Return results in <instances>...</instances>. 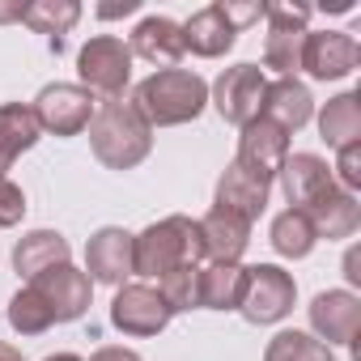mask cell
<instances>
[{"label":"cell","instance_id":"obj_10","mask_svg":"<svg viewBox=\"0 0 361 361\" xmlns=\"http://www.w3.org/2000/svg\"><path fill=\"white\" fill-rule=\"evenodd\" d=\"M285 157H289V132H281L272 119H251L247 128H243V136H238V166L243 170H251V174H259L264 183H272V178L281 174V166H285Z\"/></svg>","mask_w":361,"mask_h":361},{"label":"cell","instance_id":"obj_15","mask_svg":"<svg viewBox=\"0 0 361 361\" xmlns=\"http://www.w3.org/2000/svg\"><path fill=\"white\" fill-rule=\"evenodd\" d=\"M196 226H200V247H204V255L213 264H238L243 259V251L251 243V221H243L238 213L213 204V213L204 221H196Z\"/></svg>","mask_w":361,"mask_h":361},{"label":"cell","instance_id":"obj_41","mask_svg":"<svg viewBox=\"0 0 361 361\" xmlns=\"http://www.w3.org/2000/svg\"><path fill=\"white\" fill-rule=\"evenodd\" d=\"M43 361H81L77 353H56V357H43Z\"/></svg>","mask_w":361,"mask_h":361},{"label":"cell","instance_id":"obj_37","mask_svg":"<svg viewBox=\"0 0 361 361\" xmlns=\"http://www.w3.org/2000/svg\"><path fill=\"white\" fill-rule=\"evenodd\" d=\"M344 276H348L353 285H361V255H357V251L344 255Z\"/></svg>","mask_w":361,"mask_h":361},{"label":"cell","instance_id":"obj_34","mask_svg":"<svg viewBox=\"0 0 361 361\" xmlns=\"http://www.w3.org/2000/svg\"><path fill=\"white\" fill-rule=\"evenodd\" d=\"M221 9H226V18H230L234 30H238V26H251V22L264 18V5H221Z\"/></svg>","mask_w":361,"mask_h":361},{"label":"cell","instance_id":"obj_4","mask_svg":"<svg viewBox=\"0 0 361 361\" xmlns=\"http://www.w3.org/2000/svg\"><path fill=\"white\" fill-rule=\"evenodd\" d=\"M77 73H81V85L90 94H102V98H123L128 90V77H132V51L123 39L115 35H98L81 47L77 56Z\"/></svg>","mask_w":361,"mask_h":361},{"label":"cell","instance_id":"obj_22","mask_svg":"<svg viewBox=\"0 0 361 361\" xmlns=\"http://www.w3.org/2000/svg\"><path fill=\"white\" fill-rule=\"evenodd\" d=\"M243 293H247V268L243 264H209V268H200V306L238 310Z\"/></svg>","mask_w":361,"mask_h":361},{"label":"cell","instance_id":"obj_29","mask_svg":"<svg viewBox=\"0 0 361 361\" xmlns=\"http://www.w3.org/2000/svg\"><path fill=\"white\" fill-rule=\"evenodd\" d=\"M157 293H161V302L170 306V314L200 306V264H183V268L166 272V276L157 281Z\"/></svg>","mask_w":361,"mask_h":361},{"label":"cell","instance_id":"obj_6","mask_svg":"<svg viewBox=\"0 0 361 361\" xmlns=\"http://www.w3.org/2000/svg\"><path fill=\"white\" fill-rule=\"evenodd\" d=\"M264 90H268V77L264 68L255 64H234L217 77L213 85V106L226 123L234 128H247L251 119H259V106H264Z\"/></svg>","mask_w":361,"mask_h":361},{"label":"cell","instance_id":"obj_5","mask_svg":"<svg viewBox=\"0 0 361 361\" xmlns=\"http://www.w3.org/2000/svg\"><path fill=\"white\" fill-rule=\"evenodd\" d=\"M293 298H298V285L285 268L276 264H255L247 268V293H243V319L264 327V323H281L289 310H293Z\"/></svg>","mask_w":361,"mask_h":361},{"label":"cell","instance_id":"obj_38","mask_svg":"<svg viewBox=\"0 0 361 361\" xmlns=\"http://www.w3.org/2000/svg\"><path fill=\"white\" fill-rule=\"evenodd\" d=\"M26 5H0V22H22Z\"/></svg>","mask_w":361,"mask_h":361},{"label":"cell","instance_id":"obj_31","mask_svg":"<svg viewBox=\"0 0 361 361\" xmlns=\"http://www.w3.org/2000/svg\"><path fill=\"white\" fill-rule=\"evenodd\" d=\"M26 217V192L13 178H0V230H9Z\"/></svg>","mask_w":361,"mask_h":361},{"label":"cell","instance_id":"obj_30","mask_svg":"<svg viewBox=\"0 0 361 361\" xmlns=\"http://www.w3.org/2000/svg\"><path fill=\"white\" fill-rule=\"evenodd\" d=\"M9 323H13V331H18V336H43L56 319H51L47 302L26 285V289H18V298L9 302Z\"/></svg>","mask_w":361,"mask_h":361},{"label":"cell","instance_id":"obj_1","mask_svg":"<svg viewBox=\"0 0 361 361\" xmlns=\"http://www.w3.org/2000/svg\"><path fill=\"white\" fill-rule=\"evenodd\" d=\"M204 102H209V85L192 68H161V73L145 77L132 98V106L140 111V119L149 128L192 123V119H200Z\"/></svg>","mask_w":361,"mask_h":361},{"label":"cell","instance_id":"obj_2","mask_svg":"<svg viewBox=\"0 0 361 361\" xmlns=\"http://www.w3.org/2000/svg\"><path fill=\"white\" fill-rule=\"evenodd\" d=\"M90 145L94 157L111 170H132L153 149V128L140 119V111L123 98H106L90 119Z\"/></svg>","mask_w":361,"mask_h":361},{"label":"cell","instance_id":"obj_19","mask_svg":"<svg viewBox=\"0 0 361 361\" xmlns=\"http://www.w3.org/2000/svg\"><path fill=\"white\" fill-rule=\"evenodd\" d=\"M132 56L149 60V64H166L174 68L178 60H183V26L170 22V18H145L136 30H132V43H128Z\"/></svg>","mask_w":361,"mask_h":361},{"label":"cell","instance_id":"obj_33","mask_svg":"<svg viewBox=\"0 0 361 361\" xmlns=\"http://www.w3.org/2000/svg\"><path fill=\"white\" fill-rule=\"evenodd\" d=\"M264 18L272 22V26H302L306 30V22H310V9L306 5H264Z\"/></svg>","mask_w":361,"mask_h":361},{"label":"cell","instance_id":"obj_40","mask_svg":"<svg viewBox=\"0 0 361 361\" xmlns=\"http://www.w3.org/2000/svg\"><path fill=\"white\" fill-rule=\"evenodd\" d=\"M9 166H13V153H9L5 145H0V178H5V170H9Z\"/></svg>","mask_w":361,"mask_h":361},{"label":"cell","instance_id":"obj_13","mask_svg":"<svg viewBox=\"0 0 361 361\" xmlns=\"http://www.w3.org/2000/svg\"><path fill=\"white\" fill-rule=\"evenodd\" d=\"M310 327L327 344H353L361 327V298L348 289H327L310 302Z\"/></svg>","mask_w":361,"mask_h":361},{"label":"cell","instance_id":"obj_26","mask_svg":"<svg viewBox=\"0 0 361 361\" xmlns=\"http://www.w3.org/2000/svg\"><path fill=\"white\" fill-rule=\"evenodd\" d=\"M81 18V5L77 0H35V5H26L22 22L39 35H51V43L60 47V35H68Z\"/></svg>","mask_w":361,"mask_h":361},{"label":"cell","instance_id":"obj_14","mask_svg":"<svg viewBox=\"0 0 361 361\" xmlns=\"http://www.w3.org/2000/svg\"><path fill=\"white\" fill-rule=\"evenodd\" d=\"M281 188H285L289 209H306L323 192L336 188V178H331V170L319 153H289L285 166H281Z\"/></svg>","mask_w":361,"mask_h":361},{"label":"cell","instance_id":"obj_27","mask_svg":"<svg viewBox=\"0 0 361 361\" xmlns=\"http://www.w3.org/2000/svg\"><path fill=\"white\" fill-rule=\"evenodd\" d=\"M302 43H306L302 26H272L264 43V64L276 68L281 77H293L302 68Z\"/></svg>","mask_w":361,"mask_h":361},{"label":"cell","instance_id":"obj_17","mask_svg":"<svg viewBox=\"0 0 361 361\" xmlns=\"http://www.w3.org/2000/svg\"><path fill=\"white\" fill-rule=\"evenodd\" d=\"M259 115L272 119L281 132H298V128L310 123V115H314V98H310V90H306L298 77H276V81H268V90H264V106H259Z\"/></svg>","mask_w":361,"mask_h":361},{"label":"cell","instance_id":"obj_11","mask_svg":"<svg viewBox=\"0 0 361 361\" xmlns=\"http://www.w3.org/2000/svg\"><path fill=\"white\" fill-rule=\"evenodd\" d=\"M357 64H361V47L344 30H319V35H306L302 43V68L314 81H340Z\"/></svg>","mask_w":361,"mask_h":361},{"label":"cell","instance_id":"obj_28","mask_svg":"<svg viewBox=\"0 0 361 361\" xmlns=\"http://www.w3.org/2000/svg\"><path fill=\"white\" fill-rule=\"evenodd\" d=\"M264 361H336V357L310 331H276L264 348Z\"/></svg>","mask_w":361,"mask_h":361},{"label":"cell","instance_id":"obj_12","mask_svg":"<svg viewBox=\"0 0 361 361\" xmlns=\"http://www.w3.org/2000/svg\"><path fill=\"white\" fill-rule=\"evenodd\" d=\"M85 276L102 285H128L132 272V234L119 226H102L85 243Z\"/></svg>","mask_w":361,"mask_h":361},{"label":"cell","instance_id":"obj_36","mask_svg":"<svg viewBox=\"0 0 361 361\" xmlns=\"http://www.w3.org/2000/svg\"><path fill=\"white\" fill-rule=\"evenodd\" d=\"M140 9V0H119V5H98V18H128V13H136Z\"/></svg>","mask_w":361,"mask_h":361},{"label":"cell","instance_id":"obj_7","mask_svg":"<svg viewBox=\"0 0 361 361\" xmlns=\"http://www.w3.org/2000/svg\"><path fill=\"white\" fill-rule=\"evenodd\" d=\"M35 115H39V128H43V132L77 136V132H85L90 119H94V94H90L85 85H68V81L43 85L39 98H35Z\"/></svg>","mask_w":361,"mask_h":361},{"label":"cell","instance_id":"obj_3","mask_svg":"<svg viewBox=\"0 0 361 361\" xmlns=\"http://www.w3.org/2000/svg\"><path fill=\"white\" fill-rule=\"evenodd\" d=\"M204 255L200 247V226L183 213H174V217H161L153 221L149 230L132 234V272L136 276H153L161 281L166 272L174 268H183V264H196Z\"/></svg>","mask_w":361,"mask_h":361},{"label":"cell","instance_id":"obj_20","mask_svg":"<svg viewBox=\"0 0 361 361\" xmlns=\"http://www.w3.org/2000/svg\"><path fill=\"white\" fill-rule=\"evenodd\" d=\"M234 39H238V30L230 26V18H226L221 5H209V9L192 13L188 26H183V47H188L192 56H204V60L226 56V51L234 47Z\"/></svg>","mask_w":361,"mask_h":361},{"label":"cell","instance_id":"obj_21","mask_svg":"<svg viewBox=\"0 0 361 361\" xmlns=\"http://www.w3.org/2000/svg\"><path fill=\"white\" fill-rule=\"evenodd\" d=\"M68 255H73V247H68L64 234H56V230H30L13 247V268L35 281L39 272H51V268L68 264Z\"/></svg>","mask_w":361,"mask_h":361},{"label":"cell","instance_id":"obj_23","mask_svg":"<svg viewBox=\"0 0 361 361\" xmlns=\"http://www.w3.org/2000/svg\"><path fill=\"white\" fill-rule=\"evenodd\" d=\"M319 136H323L331 149L357 145V140H361V98H357V94H336V98H327V106H323V115H319Z\"/></svg>","mask_w":361,"mask_h":361},{"label":"cell","instance_id":"obj_32","mask_svg":"<svg viewBox=\"0 0 361 361\" xmlns=\"http://www.w3.org/2000/svg\"><path fill=\"white\" fill-rule=\"evenodd\" d=\"M336 170H340V183H344V192H357V188H361V140L340 149V161H336Z\"/></svg>","mask_w":361,"mask_h":361},{"label":"cell","instance_id":"obj_25","mask_svg":"<svg viewBox=\"0 0 361 361\" xmlns=\"http://www.w3.org/2000/svg\"><path fill=\"white\" fill-rule=\"evenodd\" d=\"M314 230H310V217L302 213V209H285L276 221H272V247H276V255H285V259H306L310 251H314Z\"/></svg>","mask_w":361,"mask_h":361},{"label":"cell","instance_id":"obj_18","mask_svg":"<svg viewBox=\"0 0 361 361\" xmlns=\"http://www.w3.org/2000/svg\"><path fill=\"white\" fill-rule=\"evenodd\" d=\"M302 213L310 217L314 238H327V243L353 238V234H357V226H361V204H357V200H353V192H344V188L323 192V196H319L314 204H306Z\"/></svg>","mask_w":361,"mask_h":361},{"label":"cell","instance_id":"obj_16","mask_svg":"<svg viewBox=\"0 0 361 361\" xmlns=\"http://www.w3.org/2000/svg\"><path fill=\"white\" fill-rule=\"evenodd\" d=\"M268 192H272V183H264L259 174H251L238 161H230L226 174L217 178V209H230L243 221H259L264 209H268Z\"/></svg>","mask_w":361,"mask_h":361},{"label":"cell","instance_id":"obj_35","mask_svg":"<svg viewBox=\"0 0 361 361\" xmlns=\"http://www.w3.org/2000/svg\"><path fill=\"white\" fill-rule=\"evenodd\" d=\"M90 361H140V353H132V348H123V344H106V348H98Z\"/></svg>","mask_w":361,"mask_h":361},{"label":"cell","instance_id":"obj_39","mask_svg":"<svg viewBox=\"0 0 361 361\" xmlns=\"http://www.w3.org/2000/svg\"><path fill=\"white\" fill-rule=\"evenodd\" d=\"M0 361H22V348H13V344L0 340Z\"/></svg>","mask_w":361,"mask_h":361},{"label":"cell","instance_id":"obj_9","mask_svg":"<svg viewBox=\"0 0 361 361\" xmlns=\"http://www.w3.org/2000/svg\"><path fill=\"white\" fill-rule=\"evenodd\" d=\"M111 323L128 336H157L170 323V306L161 302V293L153 285L128 281V285H119V293L111 302Z\"/></svg>","mask_w":361,"mask_h":361},{"label":"cell","instance_id":"obj_8","mask_svg":"<svg viewBox=\"0 0 361 361\" xmlns=\"http://www.w3.org/2000/svg\"><path fill=\"white\" fill-rule=\"evenodd\" d=\"M30 289L47 302V310H51L56 323L81 319V314L90 310V298H94V281H90L85 272H77L73 264H60V268H51V272H39V276L30 281Z\"/></svg>","mask_w":361,"mask_h":361},{"label":"cell","instance_id":"obj_24","mask_svg":"<svg viewBox=\"0 0 361 361\" xmlns=\"http://www.w3.org/2000/svg\"><path fill=\"white\" fill-rule=\"evenodd\" d=\"M39 136H43V128H39L35 106H26V102H5L0 106V145H5L13 157L35 149Z\"/></svg>","mask_w":361,"mask_h":361}]
</instances>
